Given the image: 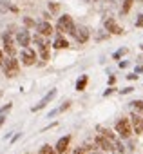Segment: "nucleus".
Masks as SVG:
<instances>
[{
    "label": "nucleus",
    "instance_id": "1",
    "mask_svg": "<svg viewBox=\"0 0 143 154\" xmlns=\"http://www.w3.org/2000/svg\"><path fill=\"white\" fill-rule=\"evenodd\" d=\"M56 31H60V33H67V35H75L76 29H75V22H73V18L67 17V15H63V17L58 20Z\"/></svg>",
    "mask_w": 143,
    "mask_h": 154
},
{
    "label": "nucleus",
    "instance_id": "2",
    "mask_svg": "<svg viewBox=\"0 0 143 154\" xmlns=\"http://www.w3.org/2000/svg\"><path fill=\"white\" fill-rule=\"evenodd\" d=\"M2 65H4V72H6L8 78H13V76L18 74V62H17L13 56H11L9 60H6Z\"/></svg>",
    "mask_w": 143,
    "mask_h": 154
},
{
    "label": "nucleus",
    "instance_id": "3",
    "mask_svg": "<svg viewBox=\"0 0 143 154\" xmlns=\"http://www.w3.org/2000/svg\"><path fill=\"white\" fill-rule=\"evenodd\" d=\"M116 132L121 136V138H129L132 134V129H130V123L127 118H121L118 123H116Z\"/></svg>",
    "mask_w": 143,
    "mask_h": 154
},
{
    "label": "nucleus",
    "instance_id": "4",
    "mask_svg": "<svg viewBox=\"0 0 143 154\" xmlns=\"http://www.w3.org/2000/svg\"><path fill=\"white\" fill-rule=\"evenodd\" d=\"M4 49H6V53L9 54V56H15L17 54V49H15V45H13V38H11V35L9 33H4Z\"/></svg>",
    "mask_w": 143,
    "mask_h": 154
},
{
    "label": "nucleus",
    "instance_id": "5",
    "mask_svg": "<svg viewBox=\"0 0 143 154\" xmlns=\"http://www.w3.org/2000/svg\"><path fill=\"white\" fill-rule=\"evenodd\" d=\"M35 42H36V44H38V47H40V54H42V58H44V60H49V47H47L49 44H45V42L42 40V36H40V35H36V36H35Z\"/></svg>",
    "mask_w": 143,
    "mask_h": 154
},
{
    "label": "nucleus",
    "instance_id": "6",
    "mask_svg": "<svg viewBox=\"0 0 143 154\" xmlns=\"http://www.w3.org/2000/svg\"><path fill=\"white\" fill-rule=\"evenodd\" d=\"M22 60H24V63H26V65H33V63H35V60H36L35 51H33V49H29V47H24V51H22Z\"/></svg>",
    "mask_w": 143,
    "mask_h": 154
},
{
    "label": "nucleus",
    "instance_id": "7",
    "mask_svg": "<svg viewBox=\"0 0 143 154\" xmlns=\"http://www.w3.org/2000/svg\"><path fill=\"white\" fill-rule=\"evenodd\" d=\"M105 29L111 31V33H114V35H121V33H123V29H121L112 18H107V20H105Z\"/></svg>",
    "mask_w": 143,
    "mask_h": 154
},
{
    "label": "nucleus",
    "instance_id": "8",
    "mask_svg": "<svg viewBox=\"0 0 143 154\" xmlns=\"http://www.w3.org/2000/svg\"><path fill=\"white\" fill-rule=\"evenodd\" d=\"M96 143H98L103 150H107V152L112 150V141H111L109 138H105V136H98V138H96Z\"/></svg>",
    "mask_w": 143,
    "mask_h": 154
},
{
    "label": "nucleus",
    "instance_id": "9",
    "mask_svg": "<svg viewBox=\"0 0 143 154\" xmlns=\"http://www.w3.org/2000/svg\"><path fill=\"white\" fill-rule=\"evenodd\" d=\"M54 96H56V91L53 89V91H51L47 96H44V98H42V102H40L38 105H35V107H33V111H40V109H42V107H45V105H47V103H49V102L54 98Z\"/></svg>",
    "mask_w": 143,
    "mask_h": 154
},
{
    "label": "nucleus",
    "instance_id": "10",
    "mask_svg": "<svg viewBox=\"0 0 143 154\" xmlns=\"http://www.w3.org/2000/svg\"><path fill=\"white\" fill-rule=\"evenodd\" d=\"M69 141H71V138H69V136L62 138V140L56 143V154H63V152L67 150V147H69Z\"/></svg>",
    "mask_w": 143,
    "mask_h": 154
},
{
    "label": "nucleus",
    "instance_id": "11",
    "mask_svg": "<svg viewBox=\"0 0 143 154\" xmlns=\"http://www.w3.org/2000/svg\"><path fill=\"white\" fill-rule=\"evenodd\" d=\"M75 36H76V40H78L80 44H84V42H87V38H89V29H87V27H78V33H75Z\"/></svg>",
    "mask_w": 143,
    "mask_h": 154
},
{
    "label": "nucleus",
    "instance_id": "12",
    "mask_svg": "<svg viewBox=\"0 0 143 154\" xmlns=\"http://www.w3.org/2000/svg\"><path fill=\"white\" fill-rule=\"evenodd\" d=\"M38 33H40V35H44V36H49V35L53 33L51 24H49V22H42V24H38Z\"/></svg>",
    "mask_w": 143,
    "mask_h": 154
},
{
    "label": "nucleus",
    "instance_id": "13",
    "mask_svg": "<svg viewBox=\"0 0 143 154\" xmlns=\"http://www.w3.org/2000/svg\"><path fill=\"white\" fill-rule=\"evenodd\" d=\"M17 40H18V44H20V45H24V47H26V45L29 44V35H27V31H20V33H18V36H17Z\"/></svg>",
    "mask_w": 143,
    "mask_h": 154
},
{
    "label": "nucleus",
    "instance_id": "14",
    "mask_svg": "<svg viewBox=\"0 0 143 154\" xmlns=\"http://www.w3.org/2000/svg\"><path fill=\"white\" fill-rule=\"evenodd\" d=\"M132 125H134L136 132H143V118L134 116V118H132Z\"/></svg>",
    "mask_w": 143,
    "mask_h": 154
},
{
    "label": "nucleus",
    "instance_id": "15",
    "mask_svg": "<svg viewBox=\"0 0 143 154\" xmlns=\"http://www.w3.org/2000/svg\"><path fill=\"white\" fill-rule=\"evenodd\" d=\"M54 47H56V49H65V47H69V44H67V40H65V38L58 36V38H56V42H54Z\"/></svg>",
    "mask_w": 143,
    "mask_h": 154
},
{
    "label": "nucleus",
    "instance_id": "16",
    "mask_svg": "<svg viewBox=\"0 0 143 154\" xmlns=\"http://www.w3.org/2000/svg\"><path fill=\"white\" fill-rule=\"evenodd\" d=\"M87 80H89L87 76H82V78L78 80V84H76V89H78V91H84V89H85V85H87Z\"/></svg>",
    "mask_w": 143,
    "mask_h": 154
},
{
    "label": "nucleus",
    "instance_id": "17",
    "mask_svg": "<svg viewBox=\"0 0 143 154\" xmlns=\"http://www.w3.org/2000/svg\"><path fill=\"white\" fill-rule=\"evenodd\" d=\"M132 107L136 109V112H139V114L143 116V102H141V100H136V102H132Z\"/></svg>",
    "mask_w": 143,
    "mask_h": 154
},
{
    "label": "nucleus",
    "instance_id": "18",
    "mask_svg": "<svg viewBox=\"0 0 143 154\" xmlns=\"http://www.w3.org/2000/svg\"><path fill=\"white\" fill-rule=\"evenodd\" d=\"M132 2H134V0H125V2H123V8H121V15H127V13H129Z\"/></svg>",
    "mask_w": 143,
    "mask_h": 154
},
{
    "label": "nucleus",
    "instance_id": "19",
    "mask_svg": "<svg viewBox=\"0 0 143 154\" xmlns=\"http://www.w3.org/2000/svg\"><path fill=\"white\" fill-rule=\"evenodd\" d=\"M9 9V2L8 0H0V15H4Z\"/></svg>",
    "mask_w": 143,
    "mask_h": 154
},
{
    "label": "nucleus",
    "instance_id": "20",
    "mask_svg": "<svg viewBox=\"0 0 143 154\" xmlns=\"http://www.w3.org/2000/svg\"><path fill=\"white\" fill-rule=\"evenodd\" d=\"M40 154H56V150H54V149H51L49 145H44V147L40 149Z\"/></svg>",
    "mask_w": 143,
    "mask_h": 154
},
{
    "label": "nucleus",
    "instance_id": "21",
    "mask_svg": "<svg viewBox=\"0 0 143 154\" xmlns=\"http://www.w3.org/2000/svg\"><path fill=\"white\" fill-rule=\"evenodd\" d=\"M9 109H11V103H9V105H6V107H2V109H0V114H4V112H8Z\"/></svg>",
    "mask_w": 143,
    "mask_h": 154
},
{
    "label": "nucleus",
    "instance_id": "22",
    "mask_svg": "<svg viewBox=\"0 0 143 154\" xmlns=\"http://www.w3.org/2000/svg\"><path fill=\"white\" fill-rule=\"evenodd\" d=\"M136 26H138V27H143V17H139V18L136 20Z\"/></svg>",
    "mask_w": 143,
    "mask_h": 154
},
{
    "label": "nucleus",
    "instance_id": "23",
    "mask_svg": "<svg viewBox=\"0 0 143 154\" xmlns=\"http://www.w3.org/2000/svg\"><path fill=\"white\" fill-rule=\"evenodd\" d=\"M4 63V56H2V51H0V65Z\"/></svg>",
    "mask_w": 143,
    "mask_h": 154
},
{
    "label": "nucleus",
    "instance_id": "24",
    "mask_svg": "<svg viewBox=\"0 0 143 154\" xmlns=\"http://www.w3.org/2000/svg\"><path fill=\"white\" fill-rule=\"evenodd\" d=\"M4 120H6V118H4L2 114H0V125H2V123H4Z\"/></svg>",
    "mask_w": 143,
    "mask_h": 154
}]
</instances>
